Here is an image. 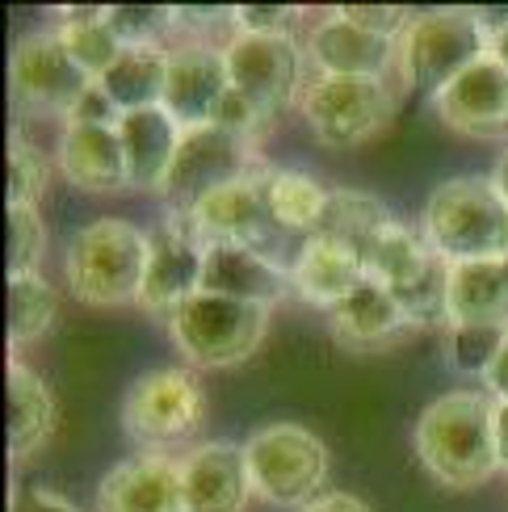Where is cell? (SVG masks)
Here are the masks:
<instances>
[{
    "label": "cell",
    "instance_id": "cell-32",
    "mask_svg": "<svg viewBox=\"0 0 508 512\" xmlns=\"http://www.w3.org/2000/svg\"><path fill=\"white\" fill-rule=\"evenodd\" d=\"M101 17L122 47H164V34L177 30V13L164 5H105Z\"/></svg>",
    "mask_w": 508,
    "mask_h": 512
},
{
    "label": "cell",
    "instance_id": "cell-6",
    "mask_svg": "<svg viewBox=\"0 0 508 512\" xmlns=\"http://www.w3.org/2000/svg\"><path fill=\"white\" fill-rule=\"evenodd\" d=\"M252 492L278 508H307L328 487V445L303 424H265L244 445Z\"/></svg>",
    "mask_w": 508,
    "mask_h": 512
},
{
    "label": "cell",
    "instance_id": "cell-13",
    "mask_svg": "<svg viewBox=\"0 0 508 512\" xmlns=\"http://www.w3.org/2000/svg\"><path fill=\"white\" fill-rule=\"evenodd\" d=\"M231 89L223 47L198 38H181L168 47V80H164V110L177 118L181 131L210 126Z\"/></svg>",
    "mask_w": 508,
    "mask_h": 512
},
{
    "label": "cell",
    "instance_id": "cell-8",
    "mask_svg": "<svg viewBox=\"0 0 508 512\" xmlns=\"http://www.w3.org/2000/svg\"><path fill=\"white\" fill-rule=\"evenodd\" d=\"M206 420V395L194 370L160 366L131 382L122 399V433L147 454H164L168 445L189 441Z\"/></svg>",
    "mask_w": 508,
    "mask_h": 512
},
{
    "label": "cell",
    "instance_id": "cell-2",
    "mask_svg": "<svg viewBox=\"0 0 508 512\" xmlns=\"http://www.w3.org/2000/svg\"><path fill=\"white\" fill-rule=\"evenodd\" d=\"M420 231L446 265L508 261V202L492 177L441 181L425 202Z\"/></svg>",
    "mask_w": 508,
    "mask_h": 512
},
{
    "label": "cell",
    "instance_id": "cell-19",
    "mask_svg": "<svg viewBox=\"0 0 508 512\" xmlns=\"http://www.w3.org/2000/svg\"><path fill=\"white\" fill-rule=\"evenodd\" d=\"M55 164L84 194H122V189H131V168H126L118 126L63 122Z\"/></svg>",
    "mask_w": 508,
    "mask_h": 512
},
{
    "label": "cell",
    "instance_id": "cell-29",
    "mask_svg": "<svg viewBox=\"0 0 508 512\" xmlns=\"http://www.w3.org/2000/svg\"><path fill=\"white\" fill-rule=\"evenodd\" d=\"M55 34L63 38V47L72 51V59H76L93 80H101V76L118 63V55L126 51L122 42L114 38V30L105 26L101 9H63Z\"/></svg>",
    "mask_w": 508,
    "mask_h": 512
},
{
    "label": "cell",
    "instance_id": "cell-5",
    "mask_svg": "<svg viewBox=\"0 0 508 512\" xmlns=\"http://www.w3.org/2000/svg\"><path fill=\"white\" fill-rule=\"evenodd\" d=\"M488 51L492 34L483 30L475 9H433L412 17V26L399 38V76L412 93L437 97Z\"/></svg>",
    "mask_w": 508,
    "mask_h": 512
},
{
    "label": "cell",
    "instance_id": "cell-31",
    "mask_svg": "<svg viewBox=\"0 0 508 512\" xmlns=\"http://www.w3.org/2000/svg\"><path fill=\"white\" fill-rule=\"evenodd\" d=\"M51 185V160L38 152L34 143L26 139H9V152H5V206L9 210H38V198L47 194Z\"/></svg>",
    "mask_w": 508,
    "mask_h": 512
},
{
    "label": "cell",
    "instance_id": "cell-43",
    "mask_svg": "<svg viewBox=\"0 0 508 512\" xmlns=\"http://www.w3.org/2000/svg\"><path fill=\"white\" fill-rule=\"evenodd\" d=\"M492 55L504 63V68H508V26L500 30V34H492Z\"/></svg>",
    "mask_w": 508,
    "mask_h": 512
},
{
    "label": "cell",
    "instance_id": "cell-27",
    "mask_svg": "<svg viewBox=\"0 0 508 512\" xmlns=\"http://www.w3.org/2000/svg\"><path fill=\"white\" fill-rule=\"evenodd\" d=\"M164 80H168V47H126L97 84L122 114H139L164 105Z\"/></svg>",
    "mask_w": 508,
    "mask_h": 512
},
{
    "label": "cell",
    "instance_id": "cell-33",
    "mask_svg": "<svg viewBox=\"0 0 508 512\" xmlns=\"http://www.w3.org/2000/svg\"><path fill=\"white\" fill-rule=\"evenodd\" d=\"M47 252V227H42L38 210H5V273L30 277L38 273V261Z\"/></svg>",
    "mask_w": 508,
    "mask_h": 512
},
{
    "label": "cell",
    "instance_id": "cell-11",
    "mask_svg": "<svg viewBox=\"0 0 508 512\" xmlns=\"http://www.w3.org/2000/svg\"><path fill=\"white\" fill-rule=\"evenodd\" d=\"M93 76L72 59L59 34H26L9 59V89L17 105L34 114H59L68 122L76 101L93 89Z\"/></svg>",
    "mask_w": 508,
    "mask_h": 512
},
{
    "label": "cell",
    "instance_id": "cell-4",
    "mask_svg": "<svg viewBox=\"0 0 508 512\" xmlns=\"http://www.w3.org/2000/svg\"><path fill=\"white\" fill-rule=\"evenodd\" d=\"M164 324L185 361L219 370V366H240V361H248L261 349V340L269 332V307L198 290Z\"/></svg>",
    "mask_w": 508,
    "mask_h": 512
},
{
    "label": "cell",
    "instance_id": "cell-18",
    "mask_svg": "<svg viewBox=\"0 0 508 512\" xmlns=\"http://www.w3.org/2000/svg\"><path fill=\"white\" fill-rule=\"evenodd\" d=\"M328 328L336 345L349 353H383L416 332L404 307L395 303V294L374 277H366L341 307L328 311Z\"/></svg>",
    "mask_w": 508,
    "mask_h": 512
},
{
    "label": "cell",
    "instance_id": "cell-9",
    "mask_svg": "<svg viewBox=\"0 0 508 512\" xmlns=\"http://www.w3.org/2000/svg\"><path fill=\"white\" fill-rule=\"evenodd\" d=\"M261 168L265 164L257 139L223 131V126H198V131H185L181 152L168 168V181L160 185V198L173 206V215H189L210 194L261 173Z\"/></svg>",
    "mask_w": 508,
    "mask_h": 512
},
{
    "label": "cell",
    "instance_id": "cell-10",
    "mask_svg": "<svg viewBox=\"0 0 508 512\" xmlns=\"http://www.w3.org/2000/svg\"><path fill=\"white\" fill-rule=\"evenodd\" d=\"M227 76L231 89L244 93L257 110L278 122L286 105L303 97V47L290 34H231L227 47Z\"/></svg>",
    "mask_w": 508,
    "mask_h": 512
},
{
    "label": "cell",
    "instance_id": "cell-1",
    "mask_svg": "<svg viewBox=\"0 0 508 512\" xmlns=\"http://www.w3.org/2000/svg\"><path fill=\"white\" fill-rule=\"evenodd\" d=\"M420 466L454 492L483 487L496 471V399L488 391H450L416 420Z\"/></svg>",
    "mask_w": 508,
    "mask_h": 512
},
{
    "label": "cell",
    "instance_id": "cell-41",
    "mask_svg": "<svg viewBox=\"0 0 508 512\" xmlns=\"http://www.w3.org/2000/svg\"><path fill=\"white\" fill-rule=\"evenodd\" d=\"M496 458L508 471V403H496Z\"/></svg>",
    "mask_w": 508,
    "mask_h": 512
},
{
    "label": "cell",
    "instance_id": "cell-34",
    "mask_svg": "<svg viewBox=\"0 0 508 512\" xmlns=\"http://www.w3.org/2000/svg\"><path fill=\"white\" fill-rule=\"evenodd\" d=\"M508 328H446V357L458 374L488 378Z\"/></svg>",
    "mask_w": 508,
    "mask_h": 512
},
{
    "label": "cell",
    "instance_id": "cell-20",
    "mask_svg": "<svg viewBox=\"0 0 508 512\" xmlns=\"http://www.w3.org/2000/svg\"><path fill=\"white\" fill-rule=\"evenodd\" d=\"M97 512H185L181 462L168 454L118 462L97 487Z\"/></svg>",
    "mask_w": 508,
    "mask_h": 512
},
{
    "label": "cell",
    "instance_id": "cell-12",
    "mask_svg": "<svg viewBox=\"0 0 508 512\" xmlns=\"http://www.w3.org/2000/svg\"><path fill=\"white\" fill-rule=\"evenodd\" d=\"M206 244L194 236L185 215H168V223L147 231V273L139 290V307L147 315H173L185 298L202 290Z\"/></svg>",
    "mask_w": 508,
    "mask_h": 512
},
{
    "label": "cell",
    "instance_id": "cell-3",
    "mask_svg": "<svg viewBox=\"0 0 508 512\" xmlns=\"http://www.w3.org/2000/svg\"><path fill=\"white\" fill-rule=\"evenodd\" d=\"M68 290L89 307L139 303L147 273V236L126 219H93L68 240Z\"/></svg>",
    "mask_w": 508,
    "mask_h": 512
},
{
    "label": "cell",
    "instance_id": "cell-22",
    "mask_svg": "<svg viewBox=\"0 0 508 512\" xmlns=\"http://www.w3.org/2000/svg\"><path fill=\"white\" fill-rule=\"evenodd\" d=\"M118 135L126 147V168H131V189L139 194H156L168 181V168H173L185 131L177 126V118L156 105V110H139V114H122Z\"/></svg>",
    "mask_w": 508,
    "mask_h": 512
},
{
    "label": "cell",
    "instance_id": "cell-21",
    "mask_svg": "<svg viewBox=\"0 0 508 512\" xmlns=\"http://www.w3.org/2000/svg\"><path fill=\"white\" fill-rule=\"evenodd\" d=\"M202 294H223L240 298V303H261L278 307L282 298L294 294L290 269L269 261L261 248H236V244H215L206 248V269H202Z\"/></svg>",
    "mask_w": 508,
    "mask_h": 512
},
{
    "label": "cell",
    "instance_id": "cell-26",
    "mask_svg": "<svg viewBox=\"0 0 508 512\" xmlns=\"http://www.w3.org/2000/svg\"><path fill=\"white\" fill-rule=\"evenodd\" d=\"M265 202H269L273 227L311 240V236H320V227L328 219L332 189L324 181H315L311 173H299V168H269L265 173Z\"/></svg>",
    "mask_w": 508,
    "mask_h": 512
},
{
    "label": "cell",
    "instance_id": "cell-7",
    "mask_svg": "<svg viewBox=\"0 0 508 512\" xmlns=\"http://www.w3.org/2000/svg\"><path fill=\"white\" fill-rule=\"evenodd\" d=\"M399 97L387 80H357V76H315L299 97V114L311 126L320 147L353 152L378 139L391 126Z\"/></svg>",
    "mask_w": 508,
    "mask_h": 512
},
{
    "label": "cell",
    "instance_id": "cell-36",
    "mask_svg": "<svg viewBox=\"0 0 508 512\" xmlns=\"http://www.w3.org/2000/svg\"><path fill=\"white\" fill-rule=\"evenodd\" d=\"M345 21H353V26H362L370 34H387V38H404V30L412 26L404 9L395 5H341L336 9Z\"/></svg>",
    "mask_w": 508,
    "mask_h": 512
},
{
    "label": "cell",
    "instance_id": "cell-17",
    "mask_svg": "<svg viewBox=\"0 0 508 512\" xmlns=\"http://www.w3.org/2000/svg\"><path fill=\"white\" fill-rule=\"evenodd\" d=\"M185 512H244L252 492L244 445L236 441H206L189 458H181Z\"/></svg>",
    "mask_w": 508,
    "mask_h": 512
},
{
    "label": "cell",
    "instance_id": "cell-37",
    "mask_svg": "<svg viewBox=\"0 0 508 512\" xmlns=\"http://www.w3.org/2000/svg\"><path fill=\"white\" fill-rule=\"evenodd\" d=\"M68 122H89V126H118L122 122V110L118 105L105 97V89L101 84H93L89 93H84L80 101H76V110L68 114Z\"/></svg>",
    "mask_w": 508,
    "mask_h": 512
},
{
    "label": "cell",
    "instance_id": "cell-16",
    "mask_svg": "<svg viewBox=\"0 0 508 512\" xmlns=\"http://www.w3.org/2000/svg\"><path fill=\"white\" fill-rule=\"evenodd\" d=\"M307 59L320 68V76L387 80V72L399 68V38L370 34L332 9L328 17H320V26H311Z\"/></svg>",
    "mask_w": 508,
    "mask_h": 512
},
{
    "label": "cell",
    "instance_id": "cell-28",
    "mask_svg": "<svg viewBox=\"0 0 508 512\" xmlns=\"http://www.w3.org/2000/svg\"><path fill=\"white\" fill-rule=\"evenodd\" d=\"M391 223H395V215L374 194H366V189H332L328 219L320 227V236L357 252L366 261V252L374 248V240L383 236Z\"/></svg>",
    "mask_w": 508,
    "mask_h": 512
},
{
    "label": "cell",
    "instance_id": "cell-24",
    "mask_svg": "<svg viewBox=\"0 0 508 512\" xmlns=\"http://www.w3.org/2000/svg\"><path fill=\"white\" fill-rule=\"evenodd\" d=\"M55 433V395L34 370L9 361L5 374V445L13 462L34 458Z\"/></svg>",
    "mask_w": 508,
    "mask_h": 512
},
{
    "label": "cell",
    "instance_id": "cell-35",
    "mask_svg": "<svg viewBox=\"0 0 508 512\" xmlns=\"http://www.w3.org/2000/svg\"><path fill=\"white\" fill-rule=\"evenodd\" d=\"M303 13L294 5H240L236 9V30L240 34H290L294 38V21Z\"/></svg>",
    "mask_w": 508,
    "mask_h": 512
},
{
    "label": "cell",
    "instance_id": "cell-23",
    "mask_svg": "<svg viewBox=\"0 0 508 512\" xmlns=\"http://www.w3.org/2000/svg\"><path fill=\"white\" fill-rule=\"evenodd\" d=\"M366 265H362V256L341 248V244H332L324 236H311L303 244V252L294 256V265H290V282H294V294L303 298V303L311 307H341L345 298L366 282Z\"/></svg>",
    "mask_w": 508,
    "mask_h": 512
},
{
    "label": "cell",
    "instance_id": "cell-39",
    "mask_svg": "<svg viewBox=\"0 0 508 512\" xmlns=\"http://www.w3.org/2000/svg\"><path fill=\"white\" fill-rule=\"evenodd\" d=\"M483 387H488V395H492L496 403H508V336H504V345H500V353H496V361H492L488 378H483Z\"/></svg>",
    "mask_w": 508,
    "mask_h": 512
},
{
    "label": "cell",
    "instance_id": "cell-15",
    "mask_svg": "<svg viewBox=\"0 0 508 512\" xmlns=\"http://www.w3.org/2000/svg\"><path fill=\"white\" fill-rule=\"evenodd\" d=\"M265 173H252L236 185L219 189V194H210L206 202H198L189 210V227H194V236L215 248V244H236V248H261V240L273 231V215H269V202H265Z\"/></svg>",
    "mask_w": 508,
    "mask_h": 512
},
{
    "label": "cell",
    "instance_id": "cell-42",
    "mask_svg": "<svg viewBox=\"0 0 508 512\" xmlns=\"http://www.w3.org/2000/svg\"><path fill=\"white\" fill-rule=\"evenodd\" d=\"M492 185L500 189V198L508 202V147L500 152V160H496V168H492Z\"/></svg>",
    "mask_w": 508,
    "mask_h": 512
},
{
    "label": "cell",
    "instance_id": "cell-38",
    "mask_svg": "<svg viewBox=\"0 0 508 512\" xmlns=\"http://www.w3.org/2000/svg\"><path fill=\"white\" fill-rule=\"evenodd\" d=\"M9 512H80V508H76V504H68L63 496H55V492H42V487H34V492L17 496Z\"/></svg>",
    "mask_w": 508,
    "mask_h": 512
},
{
    "label": "cell",
    "instance_id": "cell-40",
    "mask_svg": "<svg viewBox=\"0 0 508 512\" xmlns=\"http://www.w3.org/2000/svg\"><path fill=\"white\" fill-rule=\"evenodd\" d=\"M303 512H370V504H362V500L349 496V492H328V496H320L315 504H307Z\"/></svg>",
    "mask_w": 508,
    "mask_h": 512
},
{
    "label": "cell",
    "instance_id": "cell-30",
    "mask_svg": "<svg viewBox=\"0 0 508 512\" xmlns=\"http://www.w3.org/2000/svg\"><path fill=\"white\" fill-rule=\"evenodd\" d=\"M59 298L42 282L38 273L30 277H9L5 282V328H9V349L34 345V340L55 324Z\"/></svg>",
    "mask_w": 508,
    "mask_h": 512
},
{
    "label": "cell",
    "instance_id": "cell-14",
    "mask_svg": "<svg viewBox=\"0 0 508 512\" xmlns=\"http://www.w3.org/2000/svg\"><path fill=\"white\" fill-rule=\"evenodd\" d=\"M433 110L450 131L467 139H508V68L488 51L433 97Z\"/></svg>",
    "mask_w": 508,
    "mask_h": 512
},
{
    "label": "cell",
    "instance_id": "cell-25",
    "mask_svg": "<svg viewBox=\"0 0 508 512\" xmlns=\"http://www.w3.org/2000/svg\"><path fill=\"white\" fill-rule=\"evenodd\" d=\"M446 328H508V261L450 265Z\"/></svg>",
    "mask_w": 508,
    "mask_h": 512
}]
</instances>
